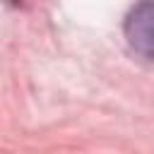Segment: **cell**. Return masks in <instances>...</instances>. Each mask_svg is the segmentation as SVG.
Listing matches in <instances>:
<instances>
[{"mask_svg": "<svg viewBox=\"0 0 154 154\" xmlns=\"http://www.w3.org/2000/svg\"><path fill=\"white\" fill-rule=\"evenodd\" d=\"M125 38L137 55L154 60V2H137L128 12Z\"/></svg>", "mask_w": 154, "mask_h": 154, "instance_id": "1", "label": "cell"}]
</instances>
